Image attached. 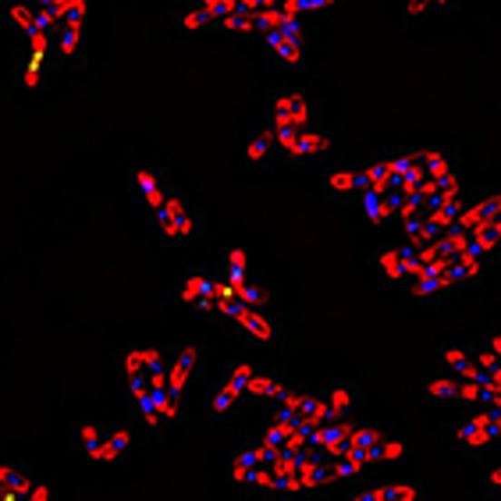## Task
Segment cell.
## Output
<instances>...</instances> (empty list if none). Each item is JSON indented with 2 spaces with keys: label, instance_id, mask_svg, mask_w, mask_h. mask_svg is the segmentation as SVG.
<instances>
[{
  "label": "cell",
  "instance_id": "14",
  "mask_svg": "<svg viewBox=\"0 0 501 501\" xmlns=\"http://www.w3.org/2000/svg\"><path fill=\"white\" fill-rule=\"evenodd\" d=\"M231 11H235V0H200L196 7H189V11L178 15V25L182 29H210V25H217Z\"/></svg>",
  "mask_w": 501,
  "mask_h": 501
},
{
  "label": "cell",
  "instance_id": "25",
  "mask_svg": "<svg viewBox=\"0 0 501 501\" xmlns=\"http://www.w3.org/2000/svg\"><path fill=\"white\" fill-rule=\"evenodd\" d=\"M267 153H270V135H267V132L256 135V139H250V146H246V161H250V164H260Z\"/></svg>",
  "mask_w": 501,
  "mask_h": 501
},
{
  "label": "cell",
  "instance_id": "24",
  "mask_svg": "<svg viewBox=\"0 0 501 501\" xmlns=\"http://www.w3.org/2000/svg\"><path fill=\"white\" fill-rule=\"evenodd\" d=\"M334 4L338 0H278V7H281L285 18H299L306 11H324V7H334Z\"/></svg>",
  "mask_w": 501,
  "mask_h": 501
},
{
  "label": "cell",
  "instance_id": "8",
  "mask_svg": "<svg viewBox=\"0 0 501 501\" xmlns=\"http://www.w3.org/2000/svg\"><path fill=\"white\" fill-rule=\"evenodd\" d=\"M267 46L285 61V64H302V29H299V18H281L274 29L263 33Z\"/></svg>",
  "mask_w": 501,
  "mask_h": 501
},
{
  "label": "cell",
  "instance_id": "28",
  "mask_svg": "<svg viewBox=\"0 0 501 501\" xmlns=\"http://www.w3.org/2000/svg\"><path fill=\"white\" fill-rule=\"evenodd\" d=\"M491 487H495V491H501V466L495 469V473H491Z\"/></svg>",
  "mask_w": 501,
  "mask_h": 501
},
{
  "label": "cell",
  "instance_id": "2",
  "mask_svg": "<svg viewBox=\"0 0 501 501\" xmlns=\"http://www.w3.org/2000/svg\"><path fill=\"white\" fill-rule=\"evenodd\" d=\"M125 380H128V395H132V402H135V413L142 417V423H150V427H167L171 419H178L182 402L171 398L164 370L146 374V377H125Z\"/></svg>",
  "mask_w": 501,
  "mask_h": 501
},
{
  "label": "cell",
  "instance_id": "1",
  "mask_svg": "<svg viewBox=\"0 0 501 501\" xmlns=\"http://www.w3.org/2000/svg\"><path fill=\"white\" fill-rule=\"evenodd\" d=\"M349 406H352V391L349 388H334L328 398H317V395H306V391H295V388H285L278 395V413H289V417L302 419L309 427L345 419Z\"/></svg>",
  "mask_w": 501,
  "mask_h": 501
},
{
  "label": "cell",
  "instance_id": "17",
  "mask_svg": "<svg viewBox=\"0 0 501 501\" xmlns=\"http://www.w3.org/2000/svg\"><path fill=\"white\" fill-rule=\"evenodd\" d=\"M328 135L324 132H313V128H299V135H295L292 150H289V157L292 161H306V157H320L324 150H328Z\"/></svg>",
  "mask_w": 501,
  "mask_h": 501
},
{
  "label": "cell",
  "instance_id": "23",
  "mask_svg": "<svg viewBox=\"0 0 501 501\" xmlns=\"http://www.w3.org/2000/svg\"><path fill=\"white\" fill-rule=\"evenodd\" d=\"M456 384H459V377L456 374L430 377V380H427V395L437 398V402H456Z\"/></svg>",
  "mask_w": 501,
  "mask_h": 501
},
{
  "label": "cell",
  "instance_id": "6",
  "mask_svg": "<svg viewBox=\"0 0 501 501\" xmlns=\"http://www.w3.org/2000/svg\"><path fill=\"white\" fill-rule=\"evenodd\" d=\"M217 317H228L239 331L250 334L252 341H274V324L260 313V306H246V302L231 299V302H221L217 306Z\"/></svg>",
  "mask_w": 501,
  "mask_h": 501
},
{
  "label": "cell",
  "instance_id": "20",
  "mask_svg": "<svg viewBox=\"0 0 501 501\" xmlns=\"http://www.w3.org/2000/svg\"><path fill=\"white\" fill-rule=\"evenodd\" d=\"M359 196H363V213H367L374 224L395 221V210L388 203V192H359Z\"/></svg>",
  "mask_w": 501,
  "mask_h": 501
},
{
  "label": "cell",
  "instance_id": "27",
  "mask_svg": "<svg viewBox=\"0 0 501 501\" xmlns=\"http://www.w3.org/2000/svg\"><path fill=\"white\" fill-rule=\"evenodd\" d=\"M487 349H491V352H495V356L501 359V334H495V338L487 341Z\"/></svg>",
  "mask_w": 501,
  "mask_h": 501
},
{
  "label": "cell",
  "instance_id": "19",
  "mask_svg": "<svg viewBox=\"0 0 501 501\" xmlns=\"http://www.w3.org/2000/svg\"><path fill=\"white\" fill-rule=\"evenodd\" d=\"M281 391H285V384H281L278 377L260 374V370H252L250 384H246V395H250V398H270V402H278Z\"/></svg>",
  "mask_w": 501,
  "mask_h": 501
},
{
  "label": "cell",
  "instance_id": "21",
  "mask_svg": "<svg viewBox=\"0 0 501 501\" xmlns=\"http://www.w3.org/2000/svg\"><path fill=\"white\" fill-rule=\"evenodd\" d=\"M417 167H419L423 178H441V174L452 171L448 157H445L441 150H423V153H417Z\"/></svg>",
  "mask_w": 501,
  "mask_h": 501
},
{
  "label": "cell",
  "instance_id": "5",
  "mask_svg": "<svg viewBox=\"0 0 501 501\" xmlns=\"http://www.w3.org/2000/svg\"><path fill=\"white\" fill-rule=\"evenodd\" d=\"M456 437H459V445L473 448V452L487 448L491 441H498V437H501V409H495V406H484V409H476V413L466 419V423H459Z\"/></svg>",
  "mask_w": 501,
  "mask_h": 501
},
{
  "label": "cell",
  "instance_id": "4",
  "mask_svg": "<svg viewBox=\"0 0 501 501\" xmlns=\"http://www.w3.org/2000/svg\"><path fill=\"white\" fill-rule=\"evenodd\" d=\"M150 217H153L157 231L164 235L167 242H185V239H192V231H196V221H192V213L185 207V200H178L174 192H167L164 203L157 210H150Z\"/></svg>",
  "mask_w": 501,
  "mask_h": 501
},
{
  "label": "cell",
  "instance_id": "15",
  "mask_svg": "<svg viewBox=\"0 0 501 501\" xmlns=\"http://www.w3.org/2000/svg\"><path fill=\"white\" fill-rule=\"evenodd\" d=\"M178 299L189 302V306H200V309H213V302H217V281L207 278V274H192V278H185Z\"/></svg>",
  "mask_w": 501,
  "mask_h": 501
},
{
  "label": "cell",
  "instance_id": "22",
  "mask_svg": "<svg viewBox=\"0 0 501 501\" xmlns=\"http://www.w3.org/2000/svg\"><path fill=\"white\" fill-rule=\"evenodd\" d=\"M441 367H445V374H456L462 377L469 367H473V349H462V345H448L445 349V356H441Z\"/></svg>",
  "mask_w": 501,
  "mask_h": 501
},
{
  "label": "cell",
  "instance_id": "11",
  "mask_svg": "<svg viewBox=\"0 0 501 501\" xmlns=\"http://www.w3.org/2000/svg\"><path fill=\"white\" fill-rule=\"evenodd\" d=\"M196 359H200V352H196V349H178L174 356H167L164 380H167V391H171V398H178V402L185 398V388H189V380H192Z\"/></svg>",
  "mask_w": 501,
  "mask_h": 501
},
{
  "label": "cell",
  "instance_id": "7",
  "mask_svg": "<svg viewBox=\"0 0 501 501\" xmlns=\"http://www.w3.org/2000/svg\"><path fill=\"white\" fill-rule=\"evenodd\" d=\"M377 267H380V274L388 278V281H395V285H413V278H417L419 270V260H417V246H395V250H384L377 252Z\"/></svg>",
  "mask_w": 501,
  "mask_h": 501
},
{
  "label": "cell",
  "instance_id": "9",
  "mask_svg": "<svg viewBox=\"0 0 501 501\" xmlns=\"http://www.w3.org/2000/svg\"><path fill=\"white\" fill-rule=\"evenodd\" d=\"M7 18H11V25H15L22 36H29L36 46L43 43L46 29H50V22H54V15H50V11H43V7H36L33 0H18V4H11Z\"/></svg>",
  "mask_w": 501,
  "mask_h": 501
},
{
  "label": "cell",
  "instance_id": "16",
  "mask_svg": "<svg viewBox=\"0 0 501 501\" xmlns=\"http://www.w3.org/2000/svg\"><path fill=\"white\" fill-rule=\"evenodd\" d=\"M132 185L139 189V196H142L146 210H157L161 203H164L167 189H164V182H161L157 171H150V167H132Z\"/></svg>",
  "mask_w": 501,
  "mask_h": 501
},
{
  "label": "cell",
  "instance_id": "12",
  "mask_svg": "<svg viewBox=\"0 0 501 501\" xmlns=\"http://www.w3.org/2000/svg\"><path fill=\"white\" fill-rule=\"evenodd\" d=\"M270 125L309 128V103L302 93H278L270 107Z\"/></svg>",
  "mask_w": 501,
  "mask_h": 501
},
{
  "label": "cell",
  "instance_id": "10",
  "mask_svg": "<svg viewBox=\"0 0 501 501\" xmlns=\"http://www.w3.org/2000/svg\"><path fill=\"white\" fill-rule=\"evenodd\" d=\"M256 367H250V363H235L231 370H228V377L221 380V388L213 391V413L217 417H224L231 406H239L242 398H246V384H250V377Z\"/></svg>",
  "mask_w": 501,
  "mask_h": 501
},
{
  "label": "cell",
  "instance_id": "3",
  "mask_svg": "<svg viewBox=\"0 0 501 501\" xmlns=\"http://www.w3.org/2000/svg\"><path fill=\"white\" fill-rule=\"evenodd\" d=\"M79 441H83L85 456H93L96 462H118L132 445V434L125 427H93L83 423L79 427Z\"/></svg>",
  "mask_w": 501,
  "mask_h": 501
},
{
  "label": "cell",
  "instance_id": "13",
  "mask_svg": "<svg viewBox=\"0 0 501 501\" xmlns=\"http://www.w3.org/2000/svg\"><path fill=\"white\" fill-rule=\"evenodd\" d=\"M164 367H167V356L164 349H157V345H135V349H128L125 356H122V374L125 377L157 374Z\"/></svg>",
  "mask_w": 501,
  "mask_h": 501
},
{
  "label": "cell",
  "instance_id": "26",
  "mask_svg": "<svg viewBox=\"0 0 501 501\" xmlns=\"http://www.w3.org/2000/svg\"><path fill=\"white\" fill-rule=\"evenodd\" d=\"M480 210H484V221H498L501 217V192H491V196H484V200H476Z\"/></svg>",
  "mask_w": 501,
  "mask_h": 501
},
{
  "label": "cell",
  "instance_id": "18",
  "mask_svg": "<svg viewBox=\"0 0 501 501\" xmlns=\"http://www.w3.org/2000/svg\"><path fill=\"white\" fill-rule=\"evenodd\" d=\"M349 501H419V491L413 484H384V487H370V491H359Z\"/></svg>",
  "mask_w": 501,
  "mask_h": 501
}]
</instances>
